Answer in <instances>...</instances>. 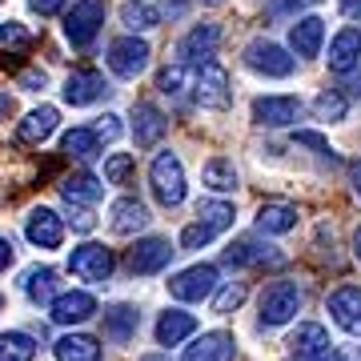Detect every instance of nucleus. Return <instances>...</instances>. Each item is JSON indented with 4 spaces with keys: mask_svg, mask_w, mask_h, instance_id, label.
Returning a JSON list of instances; mask_svg holds the SVG:
<instances>
[{
    "mask_svg": "<svg viewBox=\"0 0 361 361\" xmlns=\"http://www.w3.org/2000/svg\"><path fill=\"white\" fill-rule=\"evenodd\" d=\"M25 237H28L37 249H61V241H65V225H61V217H56L52 209L37 205L32 213H28Z\"/></svg>",
    "mask_w": 361,
    "mask_h": 361,
    "instance_id": "12",
    "label": "nucleus"
},
{
    "mask_svg": "<svg viewBox=\"0 0 361 361\" xmlns=\"http://www.w3.org/2000/svg\"><path fill=\"white\" fill-rule=\"evenodd\" d=\"M233 353H237V341H233V334H205L201 341H193V345L185 349V357L180 361H233Z\"/></svg>",
    "mask_w": 361,
    "mask_h": 361,
    "instance_id": "19",
    "label": "nucleus"
},
{
    "mask_svg": "<svg viewBox=\"0 0 361 361\" xmlns=\"http://www.w3.org/2000/svg\"><path fill=\"white\" fill-rule=\"evenodd\" d=\"M205 185L209 189H217V193H229V189H237V169H233V161H209L205 165Z\"/></svg>",
    "mask_w": 361,
    "mask_h": 361,
    "instance_id": "34",
    "label": "nucleus"
},
{
    "mask_svg": "<svg viewBox=\"0 0 361 361\" xmlns=\"http://www.w3.org/2000/svg\"><path fill=\"white\" fill-rule=\"evenodd\" d=\"M145 361H161V357H145Z\"/></svg>",
    "mask_w": 361,
    "mask_h": 361,
    "instance_id": "54",
    "label": "nucleus"
},
{
    "mask_svg": "<svg viewBox=\"0 0 361 361\" xmlns=\"http://www.w3.org/2000/svg\"><path fill=\"white\" fill-rule=\"evenodd\" d=\"M104 92H109V85H104V73H97V68H77V73H68V80H65V101L73 104V109L97 104Z\"/></svg>",
    "mask_w": 361,
    "mask_h": 361,
    "instance_id": "10",
    "label": "nucleus"
},
{
    "mask_svg": "<svg viewBox=\"0 0 361 361\" xmlns=\"http://www.w3.org/2000/svg\"><path fill=\"white\" fill-rule=\"evenodd\" d=\"M145 65H149V44L141 37H121L109 44V68H113L121 80L141 77Z\"/></svg>",
    "mask_w": 361,
    "mask_h": 361,
    "instance_id": "6",
    "label": "nucleus"
},
{
    "mask_svg": "<svg viewBox=\"0 0 361 361\" xmlns=\"http://www.w3.org/2000/svg\"><path fill=\"white\" fill-rule=\"evenodd\" d=\"M61 149H65V157L92 161V157H101V137H97V129H85V125H77V129H68V133H65Z\"/></svg>",
    "mask_w": 361,
    "mask_h": 361,
    "instance_id": "28",
    "label": "nucleus"
},
{
    "mask_svg": "<svg viewBox=\"0 0 361 361\" xmlns=\"http://www.w3.org/2000/svg\"><path fill=\"white\" fill-rule=\"evenodd\" d=\"M297 225V209L285 205V201H265L257 209V229L265 233H289Z\"/></svg>",
    "mask_w": 361,
    "mask_h": 361,
    "instance_id": "29",
    "label": "nucleus"
},
{
    "mask_svg": "<svg viewBox=\"0 0 361 361\" xmlns=\"http://www.w3.org/2000/svg\"><path fill=\"white\" fill-rule=\"evenodd\" d=\"M245 65L253 73H265V77H289L293 73V56H285V49H277L273 40H253L245 49Z\"/></svg>",
    "mask_w": 361,
    "mask_h": 361,
    "instance_id": "9",
    "label": "nucleus"
},
{
    "mask_svg": "<svg viewBox=\"0 0 361 361\" xmlns=\"http://www.w3.org/2000/svg\"><path fill=\"white\" fill-rule=\"evenodd\" d=\"M32 32L20 20H0V49H28Z\"/></svg>",
    "mask_w": 361,
    "mask_h": 361,
    "instance_id": "37",
    "label": "nucleus"
},
{
    "mask_svg": "<svg viewBox=\"0 0 361 361\" xmlns=\"http://www.w3.org/2000/svg\"><path fill=\"white\" fill-rule=\"evenodd\" d=\"M157 89L165 92V97H180L185 89H193V85H189V65H169V68H161Z\"/></svg>",
    "mask_w": 361,
    "mask_h": 361,
    "instance_id": "35",
    "label": "nucleus"
},
{
    "mask_svg": "<svg viewBox=\"0 0 361 361\" xmlns=\"http://www.w3.org/2000/svg\"><path fill=\"white\" fill-rule=\"evenodd\" d=\"M241 301H245V289H241V285H225V289L217 293V301H213V310H217V313H229V310H237Z\"/></svg>",
    "mask_w": 361,
    "mask_h": 361,
    "instance_id": "39",
    "label": "nucleus"
},
{
    "mask_svg": "<svg viewBox=\"0 0 361 361\" xmlns=\"http://www.w3.org/2000/svg\"><path fill=\"white\" fill-rule=\"evenodd\" d=\"M305 361H341V353H334V349H325V353H317V357H305Z\"/></svg>",
    "mask_w": 361,
    "mask_h": 361,
    "instance_id": "48",
    "label": "nucleus"
},
{
    "mask_svg": "<svg viewBox=\"0 0 361 361\" xmlns=\"http://www.w3.org/2000/svg\"><path fill=\"white\" fill-rule=\"evenodd\" d=\"M345 97H341V92L337 89H325L322 97H317V101H313V113L322 116V121H345Z\"/></svg>",
    "mask_w": 361,
    "mask_h": 361,
    "instance_id": "36",
    "label": "nucleus"
},
{
    "mask_svg": "<svg viewBox=\"0 0 361 361\" xmlns=\"http://www.w3.org/2000/svg\"><path fill=\"white\" fill-rule=\"evenodd\" d=\"M285 253H277L273 245H257V241H241V245L225 249V265H281Z\"/></svg>",
    "mask_w": 361,
    "mask_h": 361,
    "instance_id": "24",
    "label": "nucleus"
},
{
    "mask_svg": "<svg viewBox=\"0 0 361 361\" xmlns=\"http://www.w3.org/2000/svg\"><path fill=\"white\" fill-rule=\"evenodd\" d=\"M149 185H153V197L161 205H180L185 201V169H180L177 153H161L149 169Z\"/></svg>",
    "mask_w": 361,
    "mask_h": 361,
    "instance_id": "3",
    "label": "nucleus"
},
{
    "mask_svg": "<svg viewBox=\"0 0 361 361\" xmlns=\"http://www.w3.org/2000/svg\"><path fill=\"white\" fill-rule=\"evenodd\" d=\"M301 310V289L293 281H273L261 289V325H285Z\"/></svg>",
    "mask_w": 361,
    "mask_h": 361,
    "instance_id": "4",
    "label": "nucleus"
},
{
    "mask_svg": "<svg viewBox=\"0 0 361 361\" xmlns=\"http://www.w3.org/2000/svg\"><path fill=\"white\" fill-rule=\"evenodd\" d=\"M25 297L32 305H52V301H56V273L52 269H28L25 273Z\"/></svg>",
    "mask_w": 361,
    "mask_h": 361,
    "instance_id": "31",
    "label": "nucleus"
},
{
    "mask_svg": "<svg viewBox=\"0 0 361 361\" xmlns=\"http://www.w3.org/2000/svg\"><path fill=\"white\" fill-rule=\"evenodd\" d=\"M8 265H13V241H8V237H0V273L8 269Z\"/></svg>",
    "mask_w": 361,
    "mask_h": 361,
    "instance_id": "45",
    "label": "nucleus"
},
{
    "mask_svg": "<svg viewBox=\"0 0 361 361\" xmlns=\"http://www.w3.org/2000/svg\"><path fill=\"white\" fill-rule=\"evenodd\" d=\"M165 129H169V121H165V113L157 109V104H137L133 109V137H137V145H157L161 137H165Z\"/></svg>",
    "mask_w": 361,
    "mask_h": 361,
    "instance_id": "18",
    "label": "nucleus"
},
{
    "mask_svg": "<svg viewBox=\"0 0 361 361\" xmlns=\"http://www.w3.org/2000/svg\"><path fill=\"white\" fill-rule=\"evenodd\" d=\"M193 329H197L193 313L169 310V313H161V322H157V341H161V345H180V341L193 334Z\"/></svg>",
    "mask_w": 361,
    "mask_h": 361,
    "instance_id": "26",
    "label": "nucleus"
},
{
    "mask_svg": "<svg viewBox=\"0 0 361 361\" xmlns=\"http://www.w3.org/2000/svg\"><path fill=\"white\" fill-rule=\"evenodd\" d=\"M56 121H61V113L52 109V104H40V109H32V113L16 125V137L25 145H44L56 133Z\"/></svg>",
    "mask_w": 361,
    "mask_h": 361,
    "instance_id": "17",
    "label": "nucleus"
},
{
    "mask_svg": "<svg viewBox=\"0 0 361 361\" xmlns=\"http://www.w3.org/2000/svg\"><path fill=\"white\" fill-rule=\"evenodd\" d=\"M353 189H357V193H361V165L353 169Z\"/></svg>",
    "mask_w": 361,
    "mask_h": 361,
    "instance_id": "49",
    "label": "nucleus"
},
{
    "mask_svg": "<svg viewBox=\"0 0 361 361\" xmlns=\"http://www.w3.org/2000/svg\"><path fill=\"white\" fill-rule=\"evenodd\" d=\"M353 361H361V349H357V353H353Z\"/></svg>",
    "mask_w": 361,
    "mask_h": 361,
    "instance_id": "52",
    "label": "nucleus"
},
{
    "mask_svg": "<svg viewBox=\"0 0 361 361\" xmlns=\"http://www.w3.org/2000/svg\"><path fill=\"white\" fill-rule=\"evenodd\" d=\"M297 113H301V101H297V97H257V101H253V121H257V125H269V129L293 125Z\"/></svg>",
    "mask_w": 361,
    "mask_h": 361,
    "instance_id": "14",
    "label": "nucleus"
},
{
    "mask_svg": "<svg viewBox=\"0 0 361 361\" xmlns=\"http://www.w3.org/2000/svg\"><path fill=\"white\" fill-rule=\"evenodd\" d=\"M293 141L297 145H310V149H317V153H329V141H325V137H317V133H297Z\"/></svg>",
    "mask_w": 361,
    "mask_h": 361,
    "instance_id": "42",
    "label": "nucleus"
},
{
    "mask_svg": "<svg viewBox=\"0 0 361 361\" xmlns=\"http://www.w3.org/2000/svg\"><path fill=\"white\" fill-rule=\"evenodd\" d=\"M217 44H221V28L217 25H197L193 32H185V40H180V49H177L180 65H197V68L213 65Z\"/></svg>",
    "mask_w": 361,
    "mask_h": 361,
    "instance_id": "7",
    "label": "nucleus"
},
{
    "mask_svg": "<svg viewBox=\"0 0 361 361\" xmlns=\"http://www.w3.org/2000/svg\"><path fill=\"white\" fill-rule=\"evenodd\" d=\"M353 253H357V257H361V229L353 233Z\"/></svg>",
    "mask_w": 361,
    "mask_h": 361,
    "instance_id": "50",
    "label": "nucleus"
},
{
    "mask_svg": "<svg viewBox=\"0 0 361 361\" xmlns=\"http://www.w3.org/2000/svg\"><path fill=\"white\" fill-rule=\"evenodd\" d=\"M229 225H233V205L229 201H201V205H197V221L185 225V233H180V245L201 249V245H209L217 233L229 229Z\"/></svg>",
    "mask_w": 361,
    "mask_h": 361,
    "instance_id": "2",
    "label": "nucleus"
},
{
    "mask_svg": "<svg viewBox=\"0 0 361 361\" xmlns=\"http://www.w3.org/2000/svg\"><path fill=\"white\" fill-rule=\"evenodd\" d=\"M361 61V28H341L329 44V68L334 73H353Z\"/></svg>",
    "mask_w": 361,
    "mask_h": 361,
    "instance_id": "21",
    "label": "nucleus"
},
{
    "mask_svg": "<svg viewBox=\"0 0 361 361\" xmlns=\"http://www.w3.org/2000/svg\"><path fill=\"white\" fill-rule=\"evenodd\" d=\"M113 233L116 237H133V233H141L145 225H149V209H145V201H137V197H121L113 205Z\"/></svg>",
    "mask_w": 361,
    "mask_h": 361,
    "instance_id": "20",
    "label": "nucleus"
},
{
    "mask_svg": "<svg viewBox=\"0 0 361 361\" xmlns=\"http://www.w3.org/2000/svg\"><path fill=\"white\" fill-rule=\"evenodd\" d=\"M173 261V245H169L165 237H145V241H137L129 253V269L133 273H161Z\"/></svg>",
    "mask_w": 361,
    "mask_h": 361,
    "instance_id": "13",
    "label": "nucleus"
},
{
    "mask_svg": "<svg viewBox=\"0 0 361 361\" xmlns=\"http://www.w3.org/2000/svg\"><path fill=\"white\" fill-rule=\"evenodd\" d=\"M293 4H317V0H293Z\"/></svg>",
    "mask_w": 361,
    "mask_h": 361,
    "instance_id": "51",
    "label": "nucleus"
},
{
    "mask_svg": "<svg viewBox=\"0 0 361 361\" xmlns=\"http://www.w3.org/2000/svg\"><path fill=\"white\" fill-rule=\"evenodd\" d=\"M97 137H101V141H116V137H121V116L104 113L101 121H97Z\"/></svg>",
    "mask_w": 361,
    "mask_h": 361,
    "instance_id": "40",
    "label": "nucleus"
},
{
    "mask_svg": "<svg viewBox=\"0 0 361 361\" xmlns=\"http://www.w3.org/2000/svg\"><path fill=\"white\" fill-rule=\"evenodd\" d=\"M68 269H73V277H80V281L104 285L113 277V253L104 245H97V241H89V245H80V249L68 253Z\"/></svg>",
    "mask_w": 361,
    "mask_h": 361,
    "instance_id": "5",
    "label": "nucleus"
},
{
    "mask_svg": "<svg viewBox=\"0 0 361 361\" xmlns=\"http://www.w3.org/2000/svg\"><path fill=\"white\" fill-rule=\"evenodd\" d=\"M337 4H341V13H345L353 25H361V0H337Z\"/></svg>",
    "mask_w": 361,
    "mask_h": 361,
    "instance_id": "44",
    "label": "nucleus"
},
{
    "mask_svg": "<svg viewBox=\"0 0 361 361\" xmlns=\"http://www.w3.org/2000/svg\"><path fill=\"white\" fill-rule=\"evenodd\" d=\"M329 313H334V322L345 329V334H357L361 337V289L357 285H345V289H337L329 297Z\"/></svg>",
    "mask_w": 361,
    "mask_h": 361,
    "instance_id": "16",
    "label": "nucleus"
},
{
    "mask_svg": "<svg viewBox=\"0 0 361 361\" xmlns=\"http://www.w3.org/2000/svg\"><path fill=\"white\" fill-rule=\"evenodd\" d=\"M289 349H293V357H297V361L325 353V349H329V334H325V325H317V322L297 325L293 337H289Z\"/></svg>",
    "mask_w": 361,
    "mask_h": 361,
    "instance_id": "23",
    "label": "nucleus"
},
{
    "mask_svg": "<svg viewBox=\"0 0 361 361\" xmlns=\"http://www.w3.org/2000/svg\"><path fill=\"white\" fill-rule=\"evenodd\" d=\"M205 4H221V0H205Z\"/></svg>",
    "mask_w": 361,
    "mask_h": 361,
    "instance_id": "53",
    "label": "nucleus"
},
{
    "mask_svg": "<svg viewBox=\"0 0 361 361\" xmlns=\"http://www.w3.org/2000/svg\"><path fill=\"white\" fill-rule=\"evenodd\" d=\"M44 73H40V68H28L25 77H20V89H28V92H37V89H44Z\"/></svg>",
    "mask_w": 361,
    "mask_h": 361,
    "instance_id": "43",
    "label": "nucleus"
},
{
    "mask_svg": "<svg viewBox=\"0 0 361 361\" xmlns=\"http://www.w3.org/2000/svg\"><path fill=\"white\" fill-rule=\"evenodd\" d=\"M68 221H73L77 233H92V225H97V217H92L89 209H80V205H68Z\"/></svg>",
    "mask_w": 361,
    "mask_h": 361,
    "instance_id": "41",
    "label": "nucleus"
},
{
    "mask_svg": "<svg viewBox=\"0 0 361 361\" xmlns=\"http://www.w3.org/2000/svg\"><path fill=\"white\" fill-rule=\"evenodd\" d=\"M37 357V341L20 329L13 334H0V361H32Z\"/></svg>",
    "mask_w": 361,
    "mask_h": 361,
    "instance_id": "33",
    "label": "nucleus"
},
{
    "mask_svg": "<svg viewBox=\"0 0 361 361\" xmlns=\"http://www.w3.org/2000/svg\"><path fill=\"white\" fill-rule=\"evenodd\" d=\"M61 197H65L68 205H97L104 197V185L92 173H73V177L61 180Z\"/></svg>",
    "mask_w": 361,
    "mask_h": 361,
    "instance_id": "25",
    "label": "nucleus"
},
{
    "mask_svg": "<svg viewBox=\"0 0 361 361\" xmlns=\"http://www.w3.org/2000/svg\"><path fill=\"white\" fill-rule=\"evenodd\" d=\"M133 177V153H113L104 161V180L109 185H125Z\"/></svg>",
    "mask_w": 361,
    "mask_h": 361,
    "instance_id": "38",
    "label": "nucleus"
},
{
    "mask_svg": "<svg viewBox=\"0 0 361 361\" xmlns=\"http://www.w3.org/2000/svg\"><path fill=\"white\" fill-rule=\"evenodd\" d=\"M325 40V20L322 16H301L293 28H289V44H293L297 56H317Z\"/></svg>",
    "mask_w": 361,
    "mask_h": 361,
    "instance_id": "22",
    "label": "nucleus"
},
{
    "mask_svg": "<svg viewBox=\"0 0 361 361\" xmlns=\"http://www.w3.org/2000/svg\"><path fill=\"white\" fill-rule=\"evenodd\" d=\"M133 334H137V310L133 305H113L104 313V337L109 341L125 345V341H133Z\"/></svg>",
    "mask_w": 361,
    "mask_h": 361,
    "instance_id": "27",
    "label": "nucleus"
},
{
    "mask_svg": "<svg viewBox=\"0 0 361 361\" xmlns=\"http://www.w3.org/2000/svg\"><path fill=\"white\" fill-rule=\"evenodd\" d=\"M56 361H101V345L85 334H65L56 341Z\"/></svg>",
    "mask_w": 361,
    "mask_h": 361,
    "instance_id": "30",
    "label": "nucleus"
},
{
    "mask_svg": "<svg viewBox=\"0 0 361 361\" xmlns=\"http://www.w3.org/2000/svg\"><path fill=\"white\" fill-rule=\"evenodd\" d=\"M185 4H189V0H169L165 8H169V16H177V13H185Z\"/></svg>",
    "mask_w": 361,
    "mask_h": 361,
    "instance_id": "47",
    "label": "nucleus"
},
{
    "mask_svg": "<svg viewBox=\"0 0 361 361\" xmlns=\"http://www.w3.org/2000/svg\"><path fill=\"white\" fill-rule=\"evenodd\" d=\"M121 20L133 32H149V28L161 25V13H157L153 4H145V0H129V4H121Z\"/></svg>",
    "mask_w": 361,
    "mask_h": 361,
    "instance_id": "32",
    "label": "nucleus"
},
{
    "mask_svg": "<svg viewBox=\"0 0 361 361\" xmlns=\"http://www.w3.org/2000/svg\"><path fill=\"white\" fill-rule=\"evenodd\" d=\"M92 313H97V301L85 289H68V293H61L52 301V322L56 325H80V322H89Z\"/></svg>",
    "mask_w": 361,
    "mask_h": 361,
    "instance_id": "15",
    "label": "nucleus"
},
{
    "mask_svg": "<svg viewBox=\"0 0 361 361\" xmlns=\"http://www.w3.org/2000/svg\"><path fill=\"white\" fill-rule=\"evenodd\" d=\"M32 4V13H52L56 4H65V0H28Z\"/></svg>",
    "mask_w": 361,
    "mask_h": 361,
    "instance_id": "46",
    "label": "nucleus"
},
{
    "mask_svg": "<svg viewBox=\"0 0 361 361\" xmlns=\"http://www.w3.org/2000/svg\"><path fill=\"white\" fill-rule=\"evenodd\" d=\"M193 97L205 104V109H225V104H229V73L221 65H205L193 77Z\"/></svg>",
    "mask_w": 361,
    "mask_h": 361,
    "instance_id": "11",
    "label": "nucleus"
},
{
    "mask_svg": "<svg viewBox=\"0 0 361 361\" xmlns=\"http://www.w3.org/2000/svg\"><path fill=\"white\" fill-rule=\"evenodd\" d=\"M61 25H65V37L73 49L92 44L97 32H101V25H104V0H65Z\"/></svg>",
    "mask_w": 361,
    "mask_h": 361,
    "instance_id": "1",
    "label": "nucleus"
},
{
    "mask_svg": "<svg viewBox=\"0 0 361 361\" xmlns=\"http://www.w3.org/2000/svg\"><path fill=\"white\" fill-rule=\"evenodd\" d=\"M213 289H217V269L213 265H193V269L177 273L169 281V293L177 297V301H205Z\"/></svg>",
    "mask_w": 361,
    "mask_h": 361,
    "instance_id": "8",
    "label": "nucleus"
}]
</instances>
